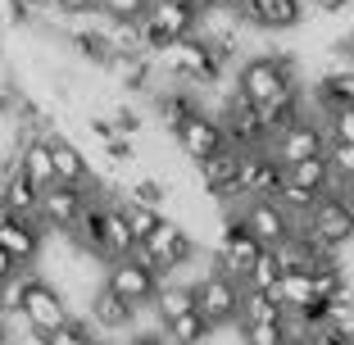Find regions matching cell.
<instances>
[{
    "instance_id": "20",
    "label": "cell",
    "mask_w": 354,
    "mask_h": 345,
    "mask_svg": "<svg viewBox=\"0 0 354 345\" xmlns=\"http://www.w3.org/2000/svg\"><path fill=\"white\" fill-rule=\"evenodd\" d=\"M0 205H5V214H14V218L41 223V191L32 187L19 168H14L10 178H5V187H0Z\"/></svg>"
},
{
    "instance_id": "11",
    "label": "cell",
    "mask_w": 354,
    "mask_h": 345,
    "mask_svg": "<svg viewBox=\"0 0 354 345\" xmlns=\"http://www.w3.org/2000/svg\"><path fill=\"white\" fill-rule=\"evenodd\" d=\"M281 178H286V168H281L268 150H241L236 196H232L227 205H236V200H254V196H277ZM227 205H223V209H227Z\"/></svg>"
},
{
    "instance_id": "4",
    "label": "cell",
    "mask_w": 354,
    "mask_h": 345,
    "mask_svg": "<svg viewBox=\"0 0 354 345\" xmlns=\"http://www.w3.org/2000/svg\"><path fill=\"white\" fill-rule=\"evenodd\" d=\"M268 155L277 159L281 168L300 164V159H309V155H327V123L313 118V114H300L295 123L277 127V132L268 136Z\"/></svg>"
},
{
    "instance_id": "16",
    "label": "cell",
    "mask_w": 354,
    "mask_h": 345,
    "mask_svg": "<svg viewBox=\"0 0 354 345\" xmlns=\"http://www.w3.org/2000/svg\"><path fill=\"white\" fill-rule=\"evenodd\" d=\"M136 245H141V241H136L132 223H127V214H123V200H109V205L100 209V259L104 263L127 259Z\"/></svg>"
},
{
    "instance_id": "35",
    "label": "cell",
    "mask_w": 354,
    "mask_h": 345,
    "mask_svg": "<svg viewBox=\"0 0 354 345\" xmlns=\"http://www.w3.org/2000/svg\"><path fill=\"white\" fill-rule=\"evenodd\" d=\"M309 345H350V341H345V336H336L327 323H318V327H313V336H309Z\"/></svg>"
},
{
    "instance_id": "22",
    "label": "cell",
    "mask_w": 354,
    "mask_h": 345,
    "mask_svg": "<svg viewBox=\"0 0 354 345\" xmlns=\"http://www.w3.org/2000/svg\"><path fill=\"white\" fill-rule=\"evenodd\" d=\"M209 336H214V327L205 323V314H200V309H191V314L173 318V323L164 327V341L168 345H205Z\"/></svg>"
},
{
    "instance_id": "25",
    "label": "cell",
    "mask_w": 354,
    "mask_h": 345,
    "mask_svg": "<svg viewBox=\"0 0 354 345\" xmlns=\"http://www.w3.org/2000/svg\"><path fill=\"white\" fill-rule=\"evenodd\" d=\"M323 323L354 345V291H345V295H336L332 304H323Z\"/></svg>"
},
{
    "instance_id": "30",
    "label": "cell",
    "mask_w": 354,
    "mask_h": 345,
    "mask_svg": "<svg viewBox=\"0 0 354 345\" xmlns=\"http://www.w3.org/2000/svg\"><path fill=\"white\" fill-rule=\"evenodd\" d=\"M236 336H241V345H281L286 341L281 323H236Z\"/></svg>"
},
{
    "instance_id": "23",
    "label": "cell",
    "mask_w": 354,
    "mask_h": 345,
    "mask_svg": "<svg viewBox=\"0 0 354 345\" xmlns=\"http://www.w3.org/2000/svg\"><path fill=\"white\" fill-rule=\"evenodd\" d=\"M241 323H281V304L272 300V291L241 286Z\"/></svg>"
},
{
    "instance_id": "10",
    "label": "cell",
    "mask_w": 354,
    "mask_h": 345,
    "mask_svg": "<svg viewBox=\"0 0 354 345\" xmlns=\"http://www.w3.org/2000/svg\"><path fill=\"white\" fill-rule=\"evenodd\" d=\"M141 23H146L150 41H155V50H159L164 41H177V37H191V32H196L200 5L196 0H150Z\"/></svg>"
},
{
    "instance_id": "32",
    "label": "cell",
    "mask_w": 354,
    "mask_h": 345,
    "mask_svg": "<svg viewBox=\"0 0 354 345\" xmlns=\"http://www.w3.org/2000/svg\"><path fill=\"white\" fill-rule=\"evenodd\" d=\"M327 164H332L336 182L354 178V146H345V141H327Z\"/></svg>"
},
{
    "instance_id": "21",
    "label": "cell",
    "mask_w": 354,
    "mask_h": 345,
    "mask_svg": "<svg viewBox=\"0 0 354 345\" xmlns=\"http://www.w3.org/2000/svg\"><path fill=\"white\" fill-rule=\"evenodd\" d=\"M286 178H291L295 187L313 191V196H332V187H336V173H332V164H327V155H309V159H300V164H286Z\"/></svg>"
},
{
    "instance_id": "24",
    "label": "cell",
    "mask_w": 354,
    "mask_h": 345,
    "mask_svg": "<svg viewBox=\"0 0 354 345\" xmlns=\"http://www.w3.org/2000/svg\"><path fill=\"white\" fill-rule=\"evenodd\" d=\"M272 200H277L281 209L291 214V223H295V227H300V223L309 218V209H313V205H318V200H323V196H313V191L295 187L291 178H281V187H277V196H272Z\"/></svg>"
},
{
    "instance_id": "34",
    "label": "cell",
    "mask_w": 354,
    "mask_h": 345,
    "mask_svg": "<svg viewBox=\"0 0 354 345\" xmlns=\"http://www.w3.org/2000/svg\"><path fill=\"white\" fill-rule=\"evenodd\" d=\"M354 0H309V10L313 14H323V19H332V14H345Z\"/></svg>"
},
{
    "instance_id": "13",
    "label": "cell",
    "mask_w": 354,
    "mask_h": 345,
    "mask_svg": "<svg viewBox=\"0 0 354 345\" xmlns=\"http://www.w3.org/2000/svg\"><path fill=\"white\" fill-rule=\"evenodd\" d=\"M82 314L91 318V327L104 336V341H109V336H127V332L136 327V309H132L127 300H118V295L109 291L104 282L91 291V300L82 304Z\"/></svg>"
},
{
    "instance_id": "2",
    "label": "cell",
    "mask_w": 354,
    "mask_h": 345,
    "mask_svg": "<svg viewBox=\"0 0 354 345\" xmlns=\"http://www.w3.org/2000/svg\"><path fill=\"white\" fill-rule=\"evenodd\" d=\"M132 254H136V259H146L150 268H159L164 277H173V272H187L191 263H200V241L187 232V223L164 218Z\"/></svg>"
},
{
    "instance_id": "3",
    "label": "cell",
    "mask_w": 354,
    "mask_h": 345,
    "mask_svg": "<svg viewBox=\"0 0 354 345\" xmlns=\"http://www.w3.org/2000/svg\"><path fill=\"white\" fill-rule=\"evenodd\" d=\"M196 309L205 314V323L214 332H232L241 323V282L227 277L218 263H209L196 277Z\"/></svg>"
},
{
    "instance_id": "14",
    "label": "cell",
    "mask_w": 354,
    "mask_h": 345,
    "mask_svg": "<svg viewBox=\"0 0 354 345\" xmlns=\"http://www.w3.org/2000/svg\"><path fill=\"white\" fill-rule=\"evenodd\" d=\"M14 164H19V173L32 182L37 191H46V187H55V155H50V136H37V132H28V136H19V146H14Z\"/></svg>"
},
{
    "instance_id": "39",
    "label": "cell",
    "mask_w": 354,
    "mask_h": 345,
    "mask_svg": "<svg viewBox=\"0 0 354 345\" xmlns=\"http://www.w3.org/2000/svg\"><path fill=\"white\" fill-rule=\"evenodd\" d=\"M281 345H309V341H295V336H286V341H281Z\"/></svg>"
},
{
    "instance_id": "18",
    "label": "cell",
    "mask_w": 354,
    "mask_h": 345,
    "mask_svg": "<svg viewBox=\"0 0 354 345\" xmlns=\"http://www.w3.org/2000/svg\"><path fill=\"white\" fill-rule=\"evenodd\" d=\"M41 245H46V227H41V223L14 218V214L0 218V250H10L19 263H37Z\"/></svg>"
},
{
    "instance_id": "1",
    "label": "cell",
    "mask_w": 354,
    "mask_h": 345,
    "mask_svg": "<svg viewBox=\"0 0 354 345\" xmlns=\"http://www.w3.org/2000/svg\"><path fill=\"white\" fill-rule=\"evenodd\" d=\"M155 64H159V73L168 77V82L177 86H191V91H205V86H218L227 82V68H223L218 59H214V50L205 46V37H177V41H164L155 50Z\"/></svg>"
},
{
    "instance_id": "15",
    "label": "cell",
    "mask_w": 354,
    "mask_h": 345,
    "mask_svg": "<svg viewBox=\"0 0 354 345\" xmlns=\"http://www.w3.org/2000/svg\"><path fill=\"white\" fill-rule=\"evenodd\" d=\"M86 205V191L82 187H68V182H55V187L41 191V227L46 232H68L77 223Z\"/></svg>"
},
{
    "instance_id": "28",
    "label": "cell",
    "mask_w": 354,
    "mask_h": 345,
    "mask_svg": "<svg viewBox=\"0 0 354 345\" xmlns=\"http://www.w3.org/2000/svg\"><path fill=\"white\" fill-rule=\"evenodd\" d=\"M277 282H281V263H277V254H272V245H263V254L254 259L250 277H245L241 286H254V291H272Z\"/></svg>"
},
{
    "instance_id": "27",
    "label": "cell",
    "mask_w": 354,
    "mask_h": 345,
    "mask_svg": "<svg viewBox=\"0 0 354 345\" xmlns=\"http://www.w3.org/2000/svg\"><path fill=\"white\" fill-rule=\"evenodd\" d=\"M123 214H127V223H132V232H136V241H146L150 232L159 227V223L168 218L159 205H136V200H123Z\"/></svg>"
},
{
    "instance_id": "40",
    "label": "cell",
    "mask_w": 354,
    "mask_h": 345,
    "mask_svg": "<svg viewBox=\"0 0 354 345\" xmlns=\"http://www.w3.org/2000/svg\"><path fill=\"white\" fill-rule=\"evenodd\" d=\"M95 345H109V341H95Z\"/></svg>"
},
{
    "instance_id": "19",
    "label": "cell",
    "mask_w": 354,
    "mask_h": 345,
    "mask_svg": "<svg viewBox=\"0 0 354 345\" xmlns=\"http://www.w3.org/2000/svg\"><path fill=\"white\" fill-rule=\"evenodd\" d=\"M236 168H241V150L223 146L214 159L196 164V173H200V187H205L214 200H223V205H227V200L236 196Z\"/></svg>"
},
{
    "instance_id": "17",
    "label": "cell",
    "mask_w": 354,
    "mask_h": 345,
    "mask_svg": "<svg viewBox=\"0 0 354 345\" xmlns=\"http://www.w3.org/2000/svg\"><path fill=\"white\" fill-rule=\"evenodd\" d=\"M50 155H55V178L68 182V187H86V182L95 178V164L91 155L82 150V141H73L68 132L50 136Z\"/></svg>"
},
{
    "instance_id": "31",
    "label": "cell",
    "mask_w": 354,
    "mask_h": 345,
    "mask_svg": "<svg viewBox=\"0 0 354 345\" xmlns=\"http://www.w3.org/2000/svg\"><path fill=\"white\" fill-rule=\"evenodd\" d=\"M323 123H327V141H345V146H354V105L332 109Z\"/></svg>"
},
{
    "instance_id": "8",
    "label": "cell",
    "mask_w": 354,
    "mask_h": 345,
    "mask_svg": "<svg viewBox=\"0 0 354 345\" xmlns=\"http://www.w3.org/2000/svg\"><path fill=\"white\" fill-rule=\"evenodd\" d=\"M300 232L313 241V245H323V250H336V254H341L345 245H354V214L345 209L336 196H323L309 209V218L300 223Z\"/></svg>"
},
{
    "instance_id": "7",
    "label": "cell",
    "mask_w": 354,
    "mask_h": 345,
    "mask_svg": "<svg viewBox=\"0 0 354 345\" xmlns=\"http://www.w3.org/2000/svg\"><path fill=\"white\" fill-rule=\"evenodd\" d=\"M168 136H173L177 155L187 159V164H205V159H214L227 146V132H223V123L209 114V109H196L191 118H182Z\"/></svg>"
},
{
    "instance_id": "29",
    "label": "cell",
    "mask_w": 354,
    "mask_h": 345,
    "mask_svg": "<svg viewBox=\"0 0 354 345\" xmlns=\"http://www.w3.org/2000/svg\"><path fill=\"white\" fill-rule=\"evenodd\" d=\"M150 0H95V14H104V23H132L146 14Z\"/></svg>"
},
{
    "instance_id": "6",
    "label": "cell",
    "mask_w": 354,
    "mask_h": 345,
    "mask_svg": "<svg viewBox=\"0 0 354 345\" xmlns=\"http://www.w3.org/2000/svg\"><path fill=\"white\" fill-rule=\"evenodd\" d=\"M263 254V241L250 236V232L241 227L236 214H223V227H218V241H214V263H218L227 277L245 282L254 268V259Z\"/></svg>"
},
{
    "instance_id": "33",
    "label": "cell",
    "mask_w": 354,
    "mask_h": 345,
    "mask_svg": "<svg viewBox=\"0 0 354 345\" xmlns=\"http://www.w3.org/2000/svg\"><path fill=\"white\" fill-rule=\"evenodd\" d=\"M50 10L59 19H86V14H95V0H50Z\"/></svg>"
},
{
    "instance_id": "12",
    "label": "cell",
    "mask_w": 354,
    "mask_h": 345,
    "mask_svg": "<svg viewBox=\"0 0 354 345\" xmlns=\"http://www.w3.org/2000/svg\"><path fill=\"white\" fill-rule=\"evenodd\" d=\"M23 318H28V327H37V332L50 336L55 327H64L68 318H73V304H68V295H64L50 277H37L32 291H28V300H23Z\"/></svg>"
},
{
    "instance_id": "9",
    "label": "cell",
    "mask_w": 354,
    "mask_h": 345,
    "mask_svg": "<svg viewBox=\"0 0 354 345\" xmlns=\"http://www.w3.org/2000/svg\"><path fill=\"white\" fill-rule=\"evenodd\" d=\"M227 214H236L241 227L250 232V236H259L263 245H277V241H286L295 232L291 214L281 209L272 196H254V200H236V205H227Z\"/></svg>"
},
{
    "instance_id": "26",
    "label": "cell",
    "mask_w": 354,
    "mask_h": 345,
    "mask_svg": "<svg viewBox=\"0 0 354 345\" xmlns=\"http://www.w3.org/2000/svg\"><path fill=\"white\" fill-rule=\"evenodd\" d=\"M95 341H104V336L91 327V318H86V314H73L64 327H55V332H50V345H95Z\"/></svg>"
},
{
    "instance_id": "5",
    "label": "cell",
    "mask_w": 354,
    "mask_h": 345,
    "mask_svg": "<svg viewBox=\"0 0 354 345\" xmlns=\"http://www.w3.org/2000/svg\"><path fill=\"white\" fill-rule=\"evenodd\" d=\"M159 282H164V272L150 268V263H146V259H136V254L104 263V286H109L118 300H127L132 309H146V304L155 300Z\"/></svg>"
},
{
    "instance_id": "37",
    "label": "cell",
    "mask_w": 354,
    "mask_h": 345,
    "mask_svg": "<svg viewBox=\"0 0 354 345\" xmlns=\"http://www.w3.org/2000/svg\"><path fill=\"white\" fill-rule=\"evenodd\" d=\"M19 10L28 14V19H37L41 10H50V0H19Z\"/></svg>"
},
{
    "instance_id": "36",
    "label": "cell",
    "mask_w": 354,
    "mask_h": 345,
    "mask_svg": "<svg viewBox=\"0 0 354 345\" xmlns=\"http://www.w3.org/2000/svg\"><path fill=\"white\" fill-rule=\"evenodd\" d=\"M19 268H23V263L14 259L10 250H0V282H5V277H14V272H19Z\"/></svg>"
},
{
    "instance_id": "38",
    "label": "cell",
    "mask_w": 354,
    "mask_h": 345,
    "mask_svg": "<svg viewBox=\"0 0 354 345\" xmlns=\"http://www.w3.org/2000/svg\"><path fill=\"white\" fill-rule=\"evenodd\" d=\"M200 10H232V5H236V0H196Z\"/></svg>"
}]
</instances>
